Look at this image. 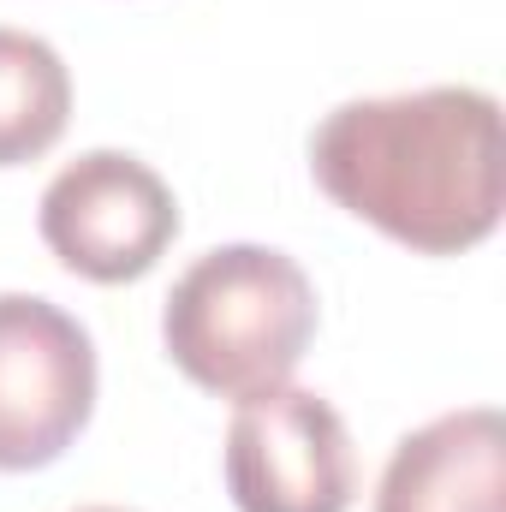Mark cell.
<instances>
[{
    "mask_svg": "<svg viewBox=\"0 0 506 512\" xmlns=\"http://www.w3.org/2000/svg\"><path fill=\"white\" fill-rule=\"evenodd\" d=\"M96 411V346L36 292H0V471L54 465Z\"/></svg>",
    "mask_w": 506,
    "mask_h": 512,
    "instance_id": "obj_4",
    "label": "cell"
},
{
    "mask_svg": "<svg viewBox=\"0 0 506 512\" xmlns=\"http://www.w3.org/2000/svg\"><path fill=\"white\" fill-rule=\"evenodd\" d=\"M316 185L417 256H459L501 227V102L471 84L364 96L310 131Z\"/></svg>",
    "mask_w": 506,
    "mask_h": 512,
    "instance_id": "obj_1",
    "label": "cell"
},
{
    "mask_svg": "<svg viewBox=\"0 0 506 512\" xmlns=\"http://www.w3.org/2000/svg\"><path fill=\"white\" fill-rule=\"evenodd\" d=\"M167 358L215 399H256L292 382L316 340V286L274 245L203 251L167 292Z\"/></svg>",
    "mask_w": 506,
    "mask_h": 512,
    "instance_id": "obj_2",
    "label": "cell"
},
{
    "mask_svg": "<svg viewBox=\"0 0 506 512\" xmlns=\"http://www.w3.org/2000/svg\"><path fill=\"white\" fill-rule=\"evenodd\" d=\"M72 120V72L54 42L0 24V167H24Z\"/></svg>",
    "mask_w": 506,
    "mask_h": 512,
    "instance_id": "obj_7",
    "label": "cell"
},
{
    "mask_svg": "<svg viewBox=\"0 0 506 512\" xmlns=\"http://www.w3.org/2000/svg\"><path fill=\"white\" fill-rule=\"evenodd\" d=\"M36 227L66 274L126 286L143 280L179 239V203L149 161L126 149H90L48 179Z\"/></svg>",
    "mask_w": 506,
    "mask_h": 512,
    "instance_id": "obj_3",
    "label": "cell"
},
{
    "mask_svg": "<svg viewBox=\"0 0 506 512\" xmlns=\"http://www.w3.org/2000/svg\"><path fill=\"white\" fill-rule=\"evenodd\" d=\"M84 512H126V507H84Z\"/></svg>",
    "mask_w": 506,
    "mask_h": 512,
    "instance_id": "obj_8",
    "label": "cell"
},
{
    "mask_svg": "<svg viewBox=\"0 0 506 512\" xmlns=\"http://www.w3.org/2000/svg\"><path fill=\"white\" fill-rule=\"evenodd\" d=\"M227 495L239 512H352L358 447L346 417L310 387H274L233 411Z\"/></svg>",
    "mask_w": 506,
    "mask_h": 512,
    "instance_id": "obj_5",
    "label": "cell"
},
{
    "mask_svg": "<svg viewBox=\"0 0 506 512\" xmlns=\"http://www.w3.org/2000/svg\"><path fill=\"white\" fill-rule=\"evenodd\" d=\"M376 512H506V423L495 405L447 411L399 435Z\"/></svg>",
    "mask_w": 506,
    "mask_h": 512,
    "instance_id": "obj_6",
    "label": "cell"
}]
</instances>
